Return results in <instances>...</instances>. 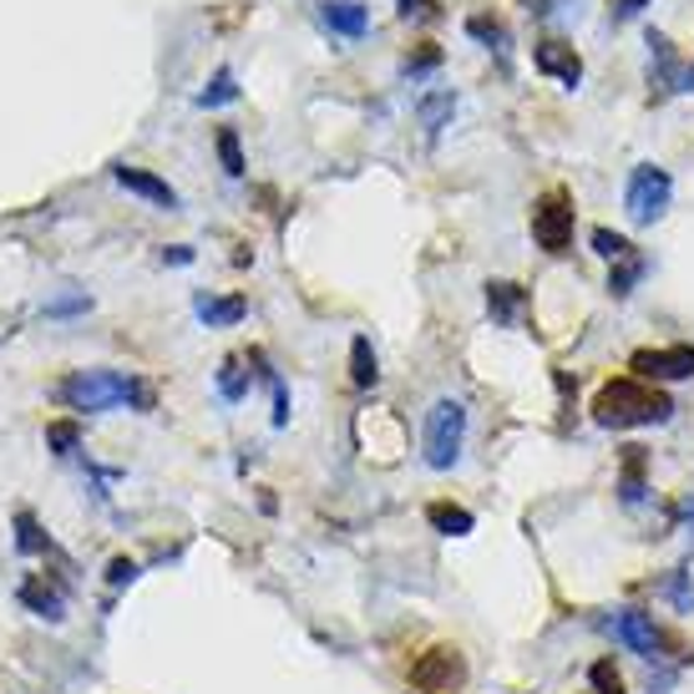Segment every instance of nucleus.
I'll list each match as a JSON object with an SVG mask.
<instances>
[{
  "label": "nucleus",
  "instance_id": "nucleus-1",
  "mask_svg": "<svg viewBox=\"0 0 694 694\" xmlns=\"http://www.w3.org/2000/svg\"><path fill=\"white\" fill-rule=\"evenodd\" d=\"M669 416H674V401L639 376L603 380L598 395H593V421L608 426V432H629V426H649V421H669Z\"/></svg>",
  "mask_w": 694,
  "mask_h": 694
},
{
  "label": "nucleus",
  "instance_id": "nucleus-2",
  "mask_svg": "<svg viewBox=\"0 0 694 694\" xmlns=\"http://www.w3.org/2000/svg\"><path fill=\"white\" fill-rule=\"evenodd\" d=\"M71 411H117V406H132V411H153L158 406V395L153 385L137 376H122V370H77V376H66L56 385Z\"/></svg>",
  "mask_w": 694,
  "mask_h": 694
},
{
  "label": "nucleus",
  "instance_id": "nucleus-3",
  "mask_svg": "<svg viewBox=\"0 0 694 694\" xmlns=\"http://www.w3.org/2000/svg\"><path fill=\"white\" fill-rule=\"evenodd\" d=\"M461 441H467V406L446 395V401H436V406L426 411V432H421V451H426V467H432V472L457 467Z\"/></svg>",
  "mask_w": 694,
  "mask_h": 694
},
{
  "label": "nucleus",
  "instance_id": "nucleus-4",
  "mask_svg": "<svg viewBox=\"0 0 694 694\" xmlns=\"http://www.w3.org/2000/svg\"><path fill=\"white\" fill-rule=\"evenodd\" d=\"M573 223H578V209L568 188H548L533 203V238H537V249L552 254V259L573 249Z\"/></svg>",
  "mask_w": 694,
  "mask_h": 694
},
{
  "label": "nucleus",
  "instance_id": "nucleus-5",
  "mask_svg": "<svg viewBox=\"0 0 694 694\" xmlns=\"http://www.w3.org/2000/svg\"><path fill=\"white\" fill-rule=\"evenodd\" d=\"M669 198H674V183H669L664 168H654V163H639V168L629 172L624 209H629L634 223H659L669 213Z\"/></svg>",
  "mask_w": 694,
  "mask_h": 694
},
{
  "label": "nucleus",
  "instance_id": "nucleus-6",
  "mask_svg": "<svg viewBox=\"0 0 694 694\" xmlns=\"http://www.w3.org/2000/svg\"><path fill=\"white\" fill-rule=\"evenodd\" d=\"M461 680H467V659L457 649H446V643L416 654V664H411V690L416 694H451Z\"/></svg>",
  "mask_w": 694,
  "mask_h": 694
},
{
  "label": "nucleus",
  "instance_id": "nucleus-7",
  "mask_svg": "<svg viewBox=\"0 0 694 694\" xmlns=\"http://www.w3.org/2000/svg\"><path fill=\"white\" fill-rule=\"evenodd\" d=\"M608 634L643 659H659L664 649H674V639H669V634L654 624V614H643V608H618V614L608 618Z\"/></svg>",
  "mask_w": 694,
  "mask_h": 694
},
{
  "label": "nucleus",
  "instance_id": "nucleus-8",
  "mask_svg": "<svg viewBox=\"0 0 694 694\" xmlns=\"http://www.w3.org/2000/svg\"><path fill=\"white\" fill-rule=\"evenodd\" d=\"M629 370L639 380H690L694 376V345H664V350H639L629 360Z\"/></svg>",
  "mask_w": 694,
  "mask_h": 694
},
{
  "label": "nucleus",
  "instance_id": "nucleus-9",
  "mask_svg": "<svg viewBox=\"0 0 694 694\" xmlns=\"http://www.w3.org/2000/svg\"><path fill=\"white\" fill-rule=\"evenodd\" d=\"M649 87L664 92H690V66H680V52L664 31H649Z\"/></svg>",
  "mask_w": 694,
  "mask_h": 694
},
{
  "label": "nucleus",
  "instance_id": "nucleus-10",
  "mask_svg": "<svg viewBox=\"0 0 694 694\" xmlns=\"http://www.w3.org/2000/svg\"><path fill=\"white\" fill-rule=\"evenodd\" d=\"M533 66L542 71V77L558 81V87H568V92L583 81V56H578L568 41H537V46H533Z\"/></svg>",
  "mask_w": 694,
  "mask_h": 694
},
{
  "label": "nucleus",
  "instance_id": "nucleus-11",
  "mask_svg": "<svg viewBox=\"0 0 694 694\" xmlns=\"http://www.w3.org/2000/svg\"><path fill=\"white\" fill-rule=\"evenodd\" d=\"M112 178H117L127 193H137V198H147L153 209H178V188L168 183V178H158V172H147V168H132V163H117L112 168Z\"/></svg>",
  "mask_w": 694,
  "mask_h": 694
},
{
  "label": "nucleus",
  "instance_id": "nucleus-12",
  "mask_svg": "<svg viewBox=\"0 0 694 694\" xmlns=\"http://www.w3.org/2000/svg\"><path fill=\"white\" fill-rule=\"evenodd\" d=\"M15 598L26 603L36 618H46V624H61L66 618V593H61V583H46V573H31Z\"/></svg>",
  "mask_w": 694,
  "mask_h": 694
},
{
  "label": "nucleus",
  "instance_id": "nucleus-13",
  "mask_svg": "<svg viewBox=\"0 0 694 694\" xmlns=\"http://www.w3.org/2000/svg\"><path fill=\"white\" fill-rule=\"evenodd\" d=\"M643 472H649V451L643 446H624V467H618V497H624V507H639L649 497Z\"/></svg>",
  "mask_w": 694,
  "mask_h": 694
},
{
  "label": "nucleus",
  "instance_id": "nucleus-14",
  "mask_svg": "<svg viewBox=\"0 0 694 694\" xmlns=\"http://www.w3.org/2000/svg\"><path fill=\"white\" fill-rule=\"evenodd\" d=\"M325 26L329 31H340V36H350V41H360L370 31V11L360 5V0H325Z\"/></svg>",
  "mask_w": 694,
  "mask_h": 694
},
{
  "label": "nucleus",
  "instance_id": "nucleus-15",
  "mask_svg": "<svg viewBox=\"0 0 694 694\" xmlns=\"http://www.w3.org/2000/svg\"><path fill=\"white\" fill-rule=\"evenodd\" d=\"M249 315V304L238 300V294H228V300H213V294H198V320L203 325H213V329H228V325H238V320Z\"/></svg>",
  "mask_w": 694,
  "mask_h": 694
},
{
  "label": "nucleus",
  "instance_id": "nucleus-16",
  "mask_svg": "<svg viewBox=\"0 0 694 694\" xmlns=\"http://www.w3.org/2000/svg\"><path fill=\"white\" fill-rule=\"evenodd\" d=\"M649 275V259L643 254H624V259H614V275H608V294L614 300H629L634 294V284Z\"/></svg>",
  "mask_w": 694,
  "mask_h": 694
},
{
  "label": "nucleus",
  "instance_id": "nucleus-17",
  "mask_svg": "<svg viewBox=\"0 0 694 694\" xmlns=\"http://www.w3.org/2000/svg\"><path fill=\"white\" fill-rule=\"evenodd\" d=\"M426 523L446 537H467L477 527V517L467 507H451V502H432V507H426Z\"/></svg>",
  "mask_w": 694,
  "mask_h": 694
},
{
  "label": "nucleus",
  "instance_id": "nucleus-18",
  "mask_svg": "<svg viewBox=\"0 0 694 694\" xmlns=\"http://www.w3.org/2000/svg\"><path fill=\"white\" fill-rule=\"evenodd\" d=\"M486 310H492L497 325H512L517 310H523V289L507 284V279H492V284H486Z\"/></svg>",
  "mask_w": 694,
  "mask_h": 694
},
{
  "label": "nucleus",
  "instance_id": "nucleus-19",
  "mask_svg": "<svg viewBox=\"0 0 694 694\" xmlns=\"http://www.w3.org/2000/svg\"><path fill=\"white\" fill-rule=\"evenodd\" d=\"M451 112H457V92H432V97H421V102H416V117H421V127L432 132V137L451 122Z\"/></svg>",
  "mask_w": 694,
  "mask_h": 694
},
{
  "label": "nucleus",
  "instance_id": "nucleus-20",
  "mask_svg": "<svg viewBox=\"0 0 694 694\" xmlns=\"http://www.w3.org/2000/svg\"><path fill=\"white\" fill-rule=\"evenodd\" d=\"M350 380L360 385V391H370V385L380 380L376 350H370V340H366V335H355V345H350Z\"/></svg>",
  "mask_w": 694,
  "mask_h": 694
},
{
  "label": "nucleus",
  "instance_id": "nucleus-21",
  "mask_svg": "<svg viewBox=\"0 0 694 694\" xmlns=\"http://www.w3.org/2000/svg\"><path fill=\"white\" fill-rule=\"evenodd\" d=\"M15 548L26 552V558H41V552H52V537L41 533V523L31 512H15Z\"/></svg>",
  "mask_w": 694,
  "mask_h": 694
},
{
  "label": "nucleus",
  "instance_id": "nucleus-22",
  "mask_svg": "<svg viewBox=\"0 0 694 694\" xmlns=\"http://www.w3.org/2000/svg\"><path fill=\"white\" fill-rule=\"evenodd\" d=\"M223 102H238V81H234V71H228V66H219V71H213V81L198 92V107H223Z\"/></svg>",
  "mask_w": 694,
  "mask_h": 694
},
{
  "label": "nucleus",
  "instance_id": "nucleus-23",
  "mask_svg": "<svg viewBox=\"0 0 694 694\" xmlns=\"http://www.w3.org/2000/svg\"><path fill=\"white\" fill-rule=\"evenodd\" d=\"M219 395L223 401H244L249 395V370L238 366V360H223L219 366Z\"/></svg>",
  "mask_w": 694,
  "mask_h": 694
},
{
  "label": "nucleus",
  "instance_id": "nucleus-24",
  "mask_svg": "<svg viewBox=\"0 0 694 694\" xmlns=\"http://www.w3.org/2000/svg\"><path fill=\"white\" fill-rule=\"evenodd\" d=\"M219 163H223V172H228V178H244V168H249L234 127H219Z\"/></svg>",
  "mask_w": 694,
  "mask_h": 694
},
{
  "label": "nucleus",
  "instance_id": "nucleus-25",
  "mask_svg": "<svg viewBox=\"0 0 694 694\" xmlns=\"http://www.w3.org/2000/svg\"><path fill=\"white\" fill-rule=\"evenodd\" d=\"M46 446H52L56 457H77V446H81L77 421H52V426H46Z\"/></svg>",
  "mask_w": 694,
  "mask_h": 694
},
{
  "label": "nucleus",
  "instance_id": "nucleus-26",
  "mask_svg": "<svg viewBox=\"0 0 694 694\" xmlns=\"http://www.w3.org/2000/svg\"><path fill=\"white\" fill-rule=\"evenodd\" d=\"M87 310H92V294L87 289H71V294H56L46 304V320H71V315H87Z\"/></svg>",
  "mask_w": 694,
  "mask_h": 694
},
{
  "label": "nucleus",
  "instance_id": "nucleus-27",
  "mask_svg": "<svg viewBox=\"0 0 694 694\" xmlns=\"http://www.w3.org/2000/svg\"><path fill=\"white\" fill-rule=\"evenodd\" d=\"M467 31H472L482 46H497V52H507V26H502L497 15H472V21H467Z\"/></svg>",
  "mask_w": 694,
  "mask_h": 694
},
{
  "label": "nucleus",
  "instance_id": "nucleus-28",
  "mask_svg": "<svg viewBox=\"0 0 694 694\" xmlns=\"http://www.w3.org/2000/svg\"><path fill=\"white\" fill-rule=\"evenodd\" d=\"M589 684H593V694H629L624 690V674L614 669V659H598V664L589 669Z\"/></svg>",
  "mask_w": 694,
  "mask_h": 694
},
{
  "label": "nucleus",
  "instance_id": "nucleus-29",
  "mask_svg": "<svg viewBox=\"0 0 694 694\" xmlns=\"http://www.w3.org/2000/svg\"><path fill=\"white\" fill-rule=\"evenodd\" d=\"M593 254H603V259H624V254H634V244L624 234H614V228H593Z\"/></svg>",
  "mask_w": 694,
  "mask_h": 694
},
{
  "label": "nucleus",
  "instance_id": "nucleus-30",
  "mask_svg": "<svg viewBox=\"0 0 694 694\" xmlns=\"http://www.w3.org/2000/svg\"><path fill=\"white\" fill-rule=\"evenodd\" d=\"M664 593H669V603H674L680 614H694V589H690V583H684V568H674V573H669Z\"/></svg>",
  "mask_w": 694,
  "mask_h": 694
},
{
  "label": "nucleus",
  "instance_id": "nucleus-31",
  "mask_svg": "<svg viewBox=\"0 0 694 694\" xmlns=\"http://www.w3.org/2000/svg\"><path fill=\"white\" fill-rule=\"evenodd\" d=\"M137 573H143V568L132 563V558H112V563H107V583H112V589H127V583H137Z\"/></svg>",
  "mask_w": 694,
  "mask_h": 694
},
{
  "label": "nucleus",
  "instance_id": "nucleus-32",
  "mask_svg": "<svg viewBox=\"0 0 694 694\" xmlns=\"http://www.w3.org/2000/svg\"><path fill=\"white\" fill-rule=\"evenodd\" d=\"M441 5L436 0H401V21H436Z\"/></svg>",
  "mask_w": 694,
  "mask_h": 694
},
{
  "label": "nucleus",
  "instance_id": "nucleus-33",
  "mask_svg": "<svg viewBox=\"0 0 694 694\" xmlns=\"http://www.w3.org/2000/svg\"><path fill=\"white\" fill-rule=\"evenodd\" d=\"M432 66H441V52H436V46H426V52L406 56V71H411V77H421V71H432Z\"/></svg>",
  "mask_w": 694,
  "mask_h": 694
},
{
  "label": "nucleus",
  "instance_id": "nucleus-34",
  "mask_svg": "<svg viewBox=\"0 0 694 694\" xmlns=\"http://www.w3.org/2000/svg\"><path fill=\"white\" fill-rule=\"evenodd\" d=\"M269 385H275V426H289V391H284V380L269 376Z\"/></svg>",
  "mask_w": 694,
  "mask_h": 694
},
{
  "label": "nucleus",
  "instance_id": "nucleus-35",
  "mask_svg": "<svg viewBox=\"0 0 694 694\" xmlns=\"http://www.w3.org/2000/svg\"><path fill=\"white\" fill-rule=\"evenodd\" d=\"M643 5H649V0H614L608 11H614V21H634V15H639Z\"/></svg>",
  "mask_w": 694,
  "mask_h": 694
},
{
  "label": "nucleus",
  "instance_id": "nucleus-36",
  "mask_svg": "<svg viewBox=\"0 0 694 694\" xmlns=\"http://www.w3.org/2000/svg\"><path fill=\"white\" fill-rule=\"evenodd\" d=\"M163 259L168 264H193V249H188V244H172V249H163Z\"/></svg>",
  "mask_w": 694,
  "mask_h": 694
},
{
  "label": "nucleus",
  "instance_id": "nucleus-37",
  "mask_svg": "<svg viewBox=\"0 0 694 694\" xmlns=\"http://www.w3.org/2000/svg\"><path fill=\"white\" fill-rule=\"evenodd\" d=\"M527 11H533V15H542V11H548V0H527Z\"/></svg>",
  "mask_w": 694,
  "mask_h": 694
},
{
  "label": "nucleus",
  "instance_id": "nucleus-38",
  "mask_svg": "<svg viewBox=\"0 0 694 694\" xmlns=\"http://www.w3.org/2000/svg\"><path fill=\"white\" fill-rule=\"evenodd\" d=\"M690 87H694V61H690Z\"/></svg>",
  "mask_w": 694,
  "mask_h": 694
}]
</instances>
